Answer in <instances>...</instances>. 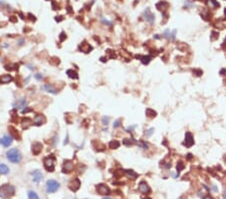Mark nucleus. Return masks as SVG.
Segmentation results:
<instances>
[{
    "label": "nucleus",
    "instance_id": "9d476101",
    "mask_svg": "<svg viewBox=\"0 0 226 199\" xmlns=\"http://www.w3.org/2000/svg\"><path fill=\"white\" fill-rule=\"evenodd\" d=\"M0 144H2L4 147H9L12 144V137L9 135H5L0 139Z\"/></svg>",
    "mask_w": 226,
    "mask_h": 199
},
{
    "label": "nucleus",
    "instance_id": "58836bf2",
    "mask_svg": "<svg viewBox=\"0 0 226 199\" xmlns=\"http://www.w3.org/2000/svg\"><path fill=\"white\" fill-rule=\"evenodd\" d=\"M204 199H213V198L211 197V196H209V195H206L205 197H204Z\"/></svg>",
    "mask_w": 226,
    "mask_h": 199
},
{
    "label": "nucleus",
    "instance_id": "7ed1b4c3",
    "mask_svg": "<svg viewBox=\"0 0 226 199\" xmlns=\"http://www.w3.org/2000/svg\"><path fill=\"white\" fill-rule=\"evenodd\" d=\"M60 183L55 180H48L46 182V191L48 193H53V192L57 191L58 188H60Z\"/></svg>",
    "mask_w": 226,
    "mask_h": 199
},
{
    "label": "nucleus",
    "instance_id": "a211bd4d",
    "mask_svg": "<svg viewBox=\"0 0 226 199\" xmlns=\"http://www.w3.org/2000/svg\"><path fill=\"white\" fill-rule=\"evenodd\" d=\"M25 105H26V101H25V99H20L16 103H14L13 106L15 109H22V108L25 107Z\"/></svg>",
    "mask_w": 226,
    "mask_h": 199
},
{
    "label": "nucleus",
    "instance_id": "b1692460",
    "mask_svg": "<svg viewBox=\"0 0 226 199\" xmlns=\"http://www.w3.org/2000/svg\"><path fill=\"white\" fill-rule=\"evenodd\" d=\"M67 74L69 76L70 79H77V78H79V76H77V72L72 71V69H69V71L67 72Z\"/></svg>",
    "mask_w": 226,
    "mask_h": 199
},
{
    "label": "nucleus",
    "instance_id": "f704fd0d",
    "mask_svg": "<svg viewBox=\"0 0 226 199\" xmlns=\"http://www.w3.org/2000/svg\"><path fill=\"white\" fill-rule=\"evenodd\" d=\"M193 72H194V74H196L197 76H200L202 74V71H200V69H195V71Z\"/></svg>",
    "mask_w": 226,
    "mask_h": 199
},
{
    "label": "nucleus",
    "instance_id": "9b49d317",
    "mask_svg": "<svg viewBox=\"0 0 226 199\" xmlns=\"http://www.w3.org/2000/svg\"><path fill=\"white\" fill-rule=\"evenodd\" d=\"M42 150V145L41 143L39 142H35L32 144V153L34 154V155H38L39 153L41 152Z\"/></svg>",
    "mask_w": 226,
    "mask_h": 199
},
{
    "label": "nucleus",
    "instance_id": "5701e85b",
    "mask_svg": "<svg viewBox=\"0 0 226 199\" xmlns=\"http://www.w3.org/2000/svg\"><path fill=\"white\" fill-rule=\"evenodd\" d=\"M146 115H147V117H149V118H154V117H156L157 113L152 109H147L146 110Z\"/></svg>",
    "mask_w": 226,
    "mask_h": 199
},
{
    "label": "nucleus",
    "instance_id": "a878e982",
    "mask_svg": "<svg viewBox=\"0 0 226 199\" xmlns=\"http://www.w3.org/2000/svg\"><path fill=\"white\" fill-rule=\"evenodd\" d=\"M120 147V142L117 141V140H114V141L110 142V148L111 149H117Z\"/></svg>",
    "mask_w": 226,
    "mask_h": 199
},
{
    "label": "nucleus",
    "instance_id": "c756f323",
    "mask_svg": "<svg viewBox=\"0 0 226 199\" xmlns=\"http://www.w3.org/2000/svg\"><path fill=\"white\" fill-rule=\"evenodd\" d=\"M150 60H151V57H142V62L144 64H149Z\"/></svg>",
    "mask_w": 226,
    "mask_h": 199
},
{
    "label": "nucleus",
    "instance_id": "412c9836",
    "mask_svg": "<svg viewBox=\"0 0 226 199\" xmlns=\"http://www.w3.org/2000/svg\"><path fill=\"white\" fill-rule=\"evenodd\" d=\"M8 172H9V168L7 167L5 164H1V165H0V173L3 175H6L8 174Z\"/></svg>",
    "mask_w": 226,
    "mask_h": 199
},
{
    "label": "nucleus",
    "instance_id": "423d86ee",
    "mask_svg": "<svg viewBox=\"0 0 226 199\" xmlns=\"http://www.w3.org/2000/svg\"><path fill=\"white\" fill-rule=\"evenodd\" d=\"M183 145L186 146L187 148H190L191 146L194 145V138H193L192 134L190 132H187L185 135V141L183 142Z\"/></svg>",
    "mask_w": 226,
    "mask_h": 199
},
{
    "label": "nucleus",
    "instance_id": "6ab92c4d",
    "mask_svg": "<svg viewBox=\"0 0 226 199\" xmlns=\"http://www.w3.org/2000/svg\"><path fill=\"white\" fill-rule=\"evenodd\" d=\"M31 124H32V121L30 120L29 118H24V119L22 120V122H21V125H22V128H23V129L29 128L30 126H31Z\"/></svg>",
    "mask_w": 226,
    "mask_h": 199
},
{
    "label": "nucleus",
    "instance_id": "2f4dec72",
    "mask_svg": "<svg viewBox=\"0 0 226 199\" xmlns=\"http://www.w3.org/2000/svg\"><path fill=\"white\" fill-rule=\"evenodd\" d=\"M183 168H184V164H183L182 162H179L178 165H177V171H178V172H180V171L182 170Z\"/></svg>",
    "mask_w": 226,
    "mask_h": 199
},
{
    "label": "nucleus",
    "instance_id": "f03ea898",
    "mask_svg": "<svg viewBox=\"0 0 226 199\" xmlns=\"http://www.w3.org/2000/svg\"><path fill=\"white\" fill-rule=\"evenodd\" d=\"M7 159L12 163H19L21 161V154L17 149L13 148L7 152Z\"/></svg>",
    "mask_w": 226,
    "mask_h": 199
},
{
    "label": "nucleus",
    "instance_id": "f3484780",
    "mask_svg": "<svg viewBox=\"0 0 226 199\" xmlns=\"http://www.w3.org/2000/svg\"><path fill=\"white\" fill-rule=\"evenodd\" d=\"M13 81V78L9 74H4V76H0V83L1 84H9Z\"/></svg>",
    "mask_w": 226,
    "mask_h": 199
},
{
    "label": "nucleus",
    "instance_id": "dca6fc26",
    "mask_svg": "<svg viewBox=\"0 0 226 199\" xmlns=\"http://www.w3.org/2000/svg\"><path fill=\"white\" fill-rule=\"evenodd\" d=\"M32 177H33V181L35 182V183H38V182L41 181L42 179V174L40 172H39L38 170H35L33 171V172L31 173Z\"/></svg>",
    "mask_w": 226,
    "mask_h": 199
},
{
    "label": "nucleus",
    "instance_id": "aec40b11",
    "mask_svg": "<svg viewBox=\"0 0 226 199\" xmlns=\"http://www.w3.org/2000/svg\"><path fill=\"white\" fill-rule=\"evenodd\" d=\"M43 88H44V90H45L46 92H48V93H56V92H57V91H56L55 89L53 88L52 86L48 85V84H47V85H44V86H43Z\"/></svg>",
    "mask_w": 226,
    "mask_h": 199
},
{
    "label": "nucleus",
    "instance_id": "1a4fd4ad",
    "mask_svg": "<svg viewBox=\"0 0 226 199\" xmlns=\"http://www.w3.org/2000/svg\"><path fill=\"white\" fill-rule=\"evenodd\" d=\"M139 191L143 194H149L151 192V189H150L149 185L146 183V182L142 181V182H140V184H139Z\"/></svg>",
    "mask_w": 226,
    "mask_h": 199
},
{
    "label": "nucleus",
    "instance_id": "4468645a",
    "mask_svg": "<svg viewBox=\"0 0 226 199\" xmlns=\"http://www.w3.org/2000/svg\"><path fill=\"white\" fill-rule=\"evenodd\" d=\"M33 123L35 126H40L42 124L45 123V118H44V116H42V115H37V116H35Z\"/></svg>",
    "mask_w": 226,
    "mask_h": 199
},
{
    "label": "nucleus",
    "instance_id": "20e7f679",
    "mask_svg": "<svg viewBox=\"0 0 226 199\" xmlns=\"http://www.w3.org/2000/svg\"><path fill=\"white\" fill-rule=\"evenodd\" d=\"M43 164H44V167H45L46 170L49 171V172H52V171L55 170V157L49 156V157L44 158Z\"/></svg>",
    "mask_w": 226,
    "mask_h": 199
},
{
    "label": "nucleus",
    "instance_id": "e433bc0d",
    "mask_svg": "<svg viewBox=\"0 0 226 199\" xmlns=\"http://www.w3.org/2000/svg\"><path fill=\"white\" fill-rule=\"evenodd\" d=\"M175 36H176V29L173 30V32H172V34H171V39H172V40H173V39H175Z\"/></svg>",
    "mask_w": 226,
    "mask_h": 199
},
{
    "label": "nucleus",
    "instance_id": "ea45409f",
    "mask_svg": "<svg viewBox=\"0 0 226 199\" xmlns=\"http://www.w3.org/2000/svg\"><path fill=\"white\" fill-rule=\"evenodd\" d=\"M144 199H151V198H149V197H146V198H144Z\"/></svg>",
    "mask_w": 226,
    "mask_h": 199
},
{
    "label": "nucleus",
    "instance_id": "7c9ffc66",
    "mask_svg": "<svg viewBox=\"0 0 226 199\" xmlns=\"http://www.w3.org/2000/svg\"><path fill=\"white\" fill-rule=\"evenodd\" d=\"M153 133H154V129L151 128V129H149V130L146 131V136H147V137H150V136L152 135Z\"/></svg>",
    "mask_w": 226,
    "mask_h": 199
},
{
    "label": "nucleus",
    "instance_id": "bb28decb",
    "mask_svg": "<svg viewBox=\"0 0 226 199\" xmlns=\"http://www.w3.org/2000/svg\"><path fill=\"white\" fill-rule=\"evenodd\" d=\"M28 199H39V197L34 191H29L28 192Z\"/></svg>",
    "mask_w": 226,
    "mask_h": 199
},
{
    "label": "nucleus",
    "instance_id": "ddd939ff",
    "mask_svg": "<svg viewBox=\"0 0 226 199\" xmlns=\"http://www.w3.org/2000/svg\"><path fill=\"white\" fill-rule=\"evenodd\" d=\"M205 3L209 7V9H211V10H214V9L219 7V3H218L216 0H206Z\"/></svg>",
    "mask_w": 226,
    "mask_h": 199
},
{
    "label": "nucleus",
    "instance_id": "4c0bfd02",
    "mask_svg": "<svg viewBox=\"0 0 226 199\" xmlns=\"http://www.w3.org/2000/svg\"><path fill=\"white\" fill-rule=\"evenodd\" d=\"M35 79H38V81H40V79H42V76H40V74H35Z\"/></svg>",
    "mask_w": 226,
    "mask_h": 199
},
{
    "label": "nucleus",
    "instance_id": "f257e3e1",
    "mask_svg": "<svg viewBox=\"0 0 226 199\" xmlns=\"http://www.w3.org/2000/svg\"><path fill=\"white\" fill-rule=\"evenodd\" d=\"M14 193H15V188L13 186H11V185L5 184L0 187V197H10V196L14 195Z\"/></svg>",
    "mask_w": 226,
    "mask_h": 199
},
{
    "label": "nucleus",
    "instance_id": "39448f33",
    "mask_svg": "<svg viewBox=\"0 0 226 199\" xmlns=\"http://www.w3.org/2000/svg\"><path fill=\"white\" fill-rule=\"evenodd\" d=\"M96 192H98L100 195H109L111 193V189L107 186L106 184H98L96 186Z\"/></svg>",
    "mask_w": 226,
    "mask_h": 199
},
{
    "label": "nucleus",
    "instance_id": "a19ab883",
    "mask_svg": "<svg viewBox=\"0 0 226 199\" xmlns=\"http://www.w3.org/2000/svg\"><path fill=\"white\" fill-rule=\"evenodd\" d=\"M103 199H111V198H108V197H106V198H103Z\"/></svg>",
    "mask_w": 226,
    "mask_h": 199
},
{
    "label": "nucleus",
    "instance_id": "393cba45",
    "mask_svg": "<svg viewBox=\"0 0 226 199\" xmlns=\"http://www.w3.org/2000/svg\"><path fill=\"white\" fill-rule=\"evenodd\" d=\"M79 48H81V50L82 51H84V52H89V51L91 50V46H89V44H86V42H84V43H82L81 45L79 46Z\"/></svg>",
    "mask_w": 226,
    "mask_h": 199
},
{
    "label": "nucleus",
    "instance_id": "f8f14e48",
    "mask_svg": "<svg viewBox=\"0 0 226 199\" xmlns=\"http://www.w3.org/2000/svg\"><path fill=\"white\" fill-rule=\"evenodd\" d=\"M144 15H145V17H146V20H147L148 22H150V24H153V23H154L155 16H154V14H153V13L149 10V9L145 10Z\"/></svg>",
    "mask_w": 226,
    "mask_h": 199
},
{
    "label": "nucleus",
    "instance_id": "2eb2a0df",
    "mask_svg": "<svg viewBox=\"0 0 226 199\" xmlns=\"http://www.w3.org/2000/svg\"><path fill=\"white\" fill-rule=\"evenodd\" d=\"M168 7H169L168 3H167V2H165V1L158 2V3L156 4V8L158 9V10L162 11V12H165V11L168 9Z\"/></svg>",
    "mask_w": 226,
    "mask_h": 199
},
{
    "label": "nucleus",
    "instance_id": "4be33fe9",
    "mask_svg": "<svg viewBox=\"0 0 226 199\" xmlns=\"http://www.w3.org/2000/svg\"><path fill=\"white\" fill-rule=\"evenodd\" d=\"M126 174L128 175V177H130L131 179H136L138 177V174L136 172H134L133 170H127Z\"/></svg>",
    "mask_w": 226,
    "mask_h": 199
},
{
    "label": "nucleus",
    "instance_id": "c85d7f7f",
    "mask_svg": "<svg viewBox=\"0 0 226 199\" xmlns=\"http://www.w3.org/2000/svg\"><path fill=\"white\" fill-rule=\"evenodd\" d=\"M211 34H212V35H211L210 39H211V40H212V41H214V40H215V39H217V38H218V36H219V33H218V32H216V31H213Z\"/></svg>",
    "mask_w": 226,
    "mask_h": 199
},
{
    "label": "nucleus",
    "instance_id": "473e14b6",
    "mask_svg": "<svg viewBox=\"0 0 226 199\" xmlns=\"http://www.w3.org/2000/svg\"><path fill=\"white\" fill-rule=\"evenodd\" d=\"M132 140V139H131ZM131 140L130 139H125L124 140V144L125 145H127V146H129V145H130V146H131V145H133V141H131Z\"/></svg>",
    "mask_w": 226,
    "mask_h": 199
},
{
    "label": "nucleus",
    "instance_id": "c9c22d12",
    "mask_svg": "<svg viewBox=\"0 0 226 199\" xmlns=\"http://www.w3.org/2000/svg\"><path fill=\"white\" fill-rule=\"evenodd\" d=\"M120 123H121V121H120V120H117L116 122H115V124H114V128L120 127Z\"/></svg>",
    "mask_w": 226,
    "mask_h": 199
},
{
    "label": "nucleus",
    "instance_id": "cd10ccee",
    "mask_svg": "<svg viewBox=\"0 0 226 199\" xmlns=\"http://www.w3.org/2000/svg\"><path fill=\"white\" fill-rule=\"evenodd\" d=\"M201 16H203V18L205 20H209V16H210V13H209L207 10H205V9H203V10L201 11Z\"/></svg>",
    "mask_w": 226,
    "mask_h": 199
},
{
    "label": "nucleus",
    "instance_id": "79ce46f5",
    "mask_svg": "<svg viewBox=\"0 0 226 199\" xmlns=\"http://www.w3.org/2000/svg\"><path fill=\"white\" fill-rule=\"evenodd\" d=\"M225 14H226V9H225Z\"/></svg>",
    "mask_w": 226,
    "mask_h": 199
},
{
    "label": "nucleus",
    "instance_id": "0eeeda50",
    "mask_svg": "<svg viewBox=\"0 0 226 199\" xmlns=\"http://www.w3.org/2000/svg\"><path fill=\"white\" fill-rule=\"evenodd\" d=\"M74 162L70 160H67L64 161V163H63V167H62V171L63 173H70L72 170H74Z\"/></svg>",
    "mask_w": 226,
    "mask_h": 199
},
{
    "label": "nucleus",
    "instance_id": "6e6552de",
    "mask_svg": "<svg viewBox=\"0 0 226 199\" xmlns=\"http://www.w3.org/2000/svg\"><path fill=\"white\" fill-rule=\"evenodd\" d=\"M69 187L70 188V190L77 191L79 189V187H81V181H79L77 178H74V179H72V181L69 182Z\"/></svg>",
    "mask_w": 226,
    "mask_h": 199
},
{
    "label": "nucleus",
    "instance_id": "72a5a7b5",
    "mask_svg": "<svg viewBox=\"0 0 226 199\" xmlns=\"http://www.w3.org/2000/svg\"><path fill=\"white\" fill-rule=\"evenodd\" d=\"M109 121H110L109 117H103V125L107 126L108 124H109Z\"/></svg>",
    "mask_w": 226,
    "mask_h": 199
},
{
    "label": "nucleus",
    "instance_id": "37998d69",
    "mask_svg": "<svg viewBox=\"0 0 226 199\" xmlns=\"http://www.w3.org/2000/svg\"><path fill=\"white\" fill-rule=\"evenodd\" d=\"M225 199H226V194H225Z\"/></svg>",
    "mask_w": 226,
    "mask_h": 199
}]
</instances>
